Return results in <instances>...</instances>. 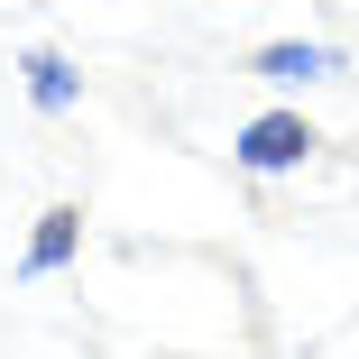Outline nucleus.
Returning a JSON list of instances; mask_svg holds the SVG:
<instances>
[{"mask_svg":"<svg viewBox=\"0 0 359 359\" xmlns=\"http://www.w3.org/2000/svg\"><path fill=\"white\" fill-rule=\"evenodd\" d=\"M304 148H313V129H304L295 111H267V120L240 129V148H231V157H240L249 175H285V166H304Z\"/></svg>","mask_w":359,"mask_h":359,"instance_id":"nucleus-1","label":"nucleus"},{"mask_svg":"<svg viewBox=\"0 0 359 359\" xmlns=\"http://www.w3.org/2000/svg\"><path fill=\"white\" fill-rule=\"evenodd\" d=\"M19 74H28V102H37V111H74V102H83V74H74L65 55H46V46L19 65Z\"/></svg>","mask_w":359,"mask_h":359,"instance_id":"nucleus-2","label":"nucleus"},{"mask_svg":"<svg viewBox=\"0 0 359 359\" xmlns=\"http://www.w3.org/2000/svg\"><path fill=\"white\" fill-rule=\"evenodd\" d=\"M332 65H341L332 46H267V55H258V74H267L276 93H295V83H323Z\"/></svg>","mask_w":359,"mask_h":359,"instance_id":"nucleus-3","label":"nucleus"},{"mask_svg":"<svg viewBox=\"0 0 359 359\" xmlns=\"http://www.w3.org/2000/svg\"><path fill=\"white\" fill-rule=\"evenodd\" d=\"M74 240H83V222H74V212H46V222H37V240H28V276H55L65 258H74Z\"/></svg>","mask_w":359,"mask_h":359,"instance_id":"nucleus-4","label":"nucleus"}]
</instances>
